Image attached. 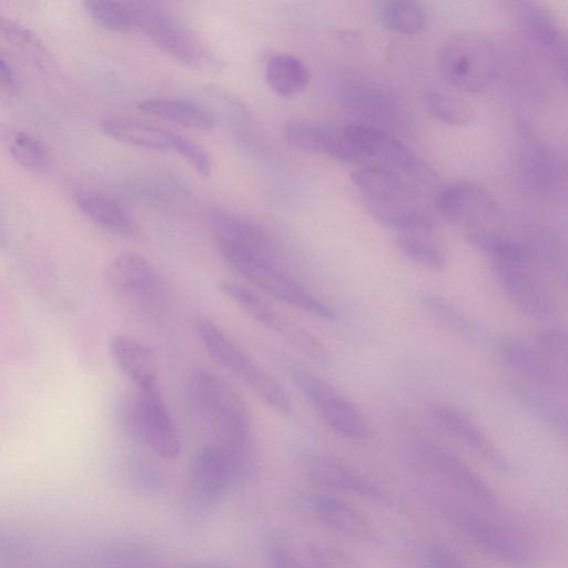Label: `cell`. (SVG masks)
Returning a JSON list of instances; mask_svg holds the SVG:
<instances>
[{
	"instance_id": "cell-1",
	"label": "cell",
	"mask_w": 568,
	"mask_h": 568,
	"mask_svg": "<svg viewBox=\"0 0 568 568\" xmlns=\"http://www.w3.org/2000/svg\"><path fill=\"white\" fill-rule=\"evenodd\" d=\"M186 398L194 416L213 435V443L243 469L252 473L254 457L250 415L232 386L209 371H196L187 381Z\"/></svg>"
},
{
	"instance_id": "cell-2",
	"label": "cell",
	"mask_w": 568,
	"mask_h": 568,
	"mask_svg": "<svg viewBox=\"0 0 568 568\" xmlns=\"http://www.w3.org/2000/svg\"><path fill=\"white\" fill-rule=\"evenodd\" d=\"M352 180L372 216L398 232L427 219V197L400 175L372 165H358Z\"/></svg>"
},
{
	"instance_id": "cell-3",
	"label": "cell",
	"mask_w": 568,
	"mask_h": 568,
	"mask_svg": "<svg viewBox=\"0 0 568 568\" xmlns=\"http://www.w3.org/2000/svg\"><path fill=\"white\" fill-rule=\"evenodd\" d=\"M444 519L475 548L506 568H537L529 541L508 525L456 501L442 500Z\"/></svg>"
},
{
	"instance_id": "cell-4",
	"label": "cell",
	"mask_w": 568,
	"mask_h": 568,
	"mask_svg": "<svg viewBox=\"0 0 568 568\" xmlns=\"http://www.w3.org/2000/svg\"><path fill=\"white\" fill-rule=\"evenodd\" d=\"M344 132L355 152L356 166L372 165L400 175L427 199L438 192L436 171L407 144L378 128L351 124Z\"/></svg>"
},
{
	"instance_id": "cell-5",
	"label": "cell",
	"mask_w": 568,
	"mask_h": 568,
	"mask_svg": "<svg viewBox=\"0 0 568 568\" xmlns=\"http://www.w3.org/2000/svg\"><path fill=\"white\" fill-rule=\"evenodd\" d=\"M122 429L163 459H174L181 450L180 437L165 405L160 385L138 388L118 410Z\"/></svg>"
},
{
	"instance_id": "cell-6",
	"label": "cell",
	"mask_w": 568,
	"mask_h": 568,
	"mask_svg": "<svg viewBox=\"0 0 568 568\" xmlns=\"http://www.w3.org/2000/svg\"><path fill=\"white\" fill-rule=\"evenodd\" d=\"M195 331L207 353L220 365L236 375L275 410L283 414L291 412V399L281 384L239 347L216 323L206 316H199Z\"/></svg>"
},
{
	"instance_id": "cell-7",
	"label": "cell",
	"mask_w": 568,
	"mask_h": 568,
	"mask_svg": "<svg viewBox=\"0 0 568 568\" xmlns=\"http://www.w3.org/2000/svg\"><path fill=\"white\" fill-rule=\"evenodd\" d=\"M217 251L232 270L276 300L321 320H336L335 311L282 271L276 258L230 247H217Z\"/></svg>"
},
{
	"instance_id": "cell-8",
	"label": "cell",
	"mask_w": 568,
	"mask_h": 568,
	"mask_svg": "<svg viewBox=\"0 0 568 568\" xmlns=\"http://www.w3.org/2000/svg\"><path fill=\"white\" fill-rule=\"evenodd\" d=\"M439 72L447 84L466 92L487 89L497 73V52L493 41L478 32H459L443 43Z\"/></svg>"
},
{
	"instance_id": "cell-9",
	"label": "cell",
	"mask_w": 568,
	"mask_h": 568,
	"mask_svg": "<svg viewBox=\"0 0 568 568\" xmlns=\"http://www.w3.org/2000/svg\"><path fill=\"white\" fill-rule=\"evenodd\" d=\"M139 32L176 61L199 71H217L222 61L190 27L154 1H142Z\"/></svg>"
},
{
	"instance_id": "cell-10",
	"label": "cell",
	"mask_w": 568,
	"mask_h": 568,
	"mask_svg": "<svg viewBox=\"0 0 568 568\" xmlns=\"http://www.w3.org/2000/svg\"><path fill=\"white\" fill-rule=\"evenodd\" d=\"M103 275L112 293L131 311L143 317L161 314L165 304L164 286L144 256L121 252L108 261Z\"/></svg>"
},
{
	"instance_id": "cell-11",
	"label": "cell",
	"mask_w": 568,
	"mask_h": 568,
	"mask_svg": "<svg viewBox=\"0 0 568 568\" xmlns=\"http://www.w3.org/2000/svg\"><path fill=\"white\" fill-rule=\"evenodd\" d=\"M241 481L233 458L219 445L203 446L192 458L185 480L184 504L193 519L205 518L220 505L227 488Z\"/></svg>"
},
{
	"instance_id": "cell-12",
	"label": "cell",
	"mask_w": 568,
	"mask_h": 568,
	"mask_svg": "<svg viewBox=\"0 0 568 568\" xmlns=\"http://www.w3.org/2000/svg\"><path fill=\"white\" fill-rule=\"evenodd\" d=\"M288 374L326 425L341 437L353 443H367L373 430L362 410L337 388L317 375L301 367H290Z\"/></svg>"
},
{
	"instance_id": "cell-13",
	"label": "cell",
	"mask_w": 568,
	"mask_h": 568,
	"mask_svg": "<svg viewBox=\"0 0 568 568\" xmlns=\"http://www.w3.org/2000/svg\"><path fill=\"white\" fill-rule=\"evenodd\" d=\"M302 468L307 479L327 491L339 493L387 505L389 494L369 476L352 464L326 454H308L303 458Z\"/></svg>"
},
{
	"instance_id": "cell-14",
	"label": "cell",
	"mask_w": 568,
	"mask_h": 568,
	"mask_svg": "<svg viewBox=\"0 0 568 568\" xmlns=\"http://www.w3.org/2000/svg\"><path fill=\"white\" fill-rule=\"evenodd\" d=\"M417 456L432 475L457 493L485 507H497L499 500L494 487L455 453L424 442L417 447Z\"/></svg>"
},
{
	"instance_id": "cell-15",
	"label": "cell",
	"mask_w": 568,
	"mask_h": 568,
	"mask_svg": "<svg viewBox=\"0 0 568 568\" xmlns=\"http://www.w3.org/2000/svg\"><path fill=\"white\" fill-rule=\"evenodd\" d=\"M220 291L264 327L283 335L314 361L324 363L328 357L325 346L306 329L278 313L254 291L236 282L223 281Z\"/></svg>"
},
{
	"instance_id": "cell-16",
	"label": "cell",
	"mask_w": 568,
	"mask_h": 568,
	"mask_svg": "<svg viewBox=\"0 0 568 568\" xmlns=\"http://www.w3.org/2000/svg\"><path fill=\"white\" fill-rule=\"evenodd\" d=\"M528 262H491V272L498 286L511 304L534 320H548L556 312V303L548 288L527 267Z\"/></svg>"
},
{
	"instance_id": "cell-17",
	"label": "cell",
	"mask_w": 568,
	"mask_h": 568,
	"mask_svg": "<svg viewBox=\"0 0 568 568\" xmlns=\"http://www.w3.org/2000/svg\"><path fill=\"white\" fill-rule=\"evenodd\" d=\"M435 202L446 221L465 226L466 232L490 229L498 213L494 197L484 187L468 182L439 189Z\"/></svg>"
},
{
	"instance_id": "cell-18",
	"label": "cell",
	"mask_w": 568,
	"mask_h": 568,
	"mask_svg": "<svg viewBox=\"0 0 568 568\" xmlns=\"http://www.w3.org/2000/svg\"><path fill=\"white\" fill-rule=\"evenodd\" d=\"M303 506L310 517L338 535L365 542L377 544L379 534L372 521L348 501L328 493L306 496Z\"/></svg>"
},
{
	"instance_id": "cell-19",
	"label": "cell",
	"mask_w": 568,
	"mask_h": 568,
	"mask_svg": "<svg viewBox=\"0 0 568 568\" xmlns=\"http://www.w3.org/2000/svg\"><path fill=\"white\" fill-rule=\"evenodd\" d=\"M429 416L437 427L476 453L493 469L501 474L510 471L504 454L466 413L450 404L433 403Z\"/></svg>"
},
{
	"instance_id": "cell-20",
	"label": "cell",
	"mask_w": 568,
	"mask_h": 568,
	"mask_svg": "<svg viewBox=\"0 0 568 568\" xmlns=\"http://www.w3.org/2000/svg\"><path fill=\"white\" fill-rule=\"evenodd\" d=\"M497 349L511 369L524 382L554 395L566 389V376L549 365L536 351L518 336L505 334L497 341Z\"/></svg>"
},
{
	"instance_id": "cell-21",
	"label": "cell",
	"mask_w": 568,
	"mask_h": 568,
	"mask_svg": "<svg viewBox=\"0 0 568 568\" xmlns=\"http://www.w3.org/2000/svg\"><path fill=\"white\" fill-rule=\"evenodd\" d=\"M210 219L216 247H230L276 258L271 235L256 222L219 209L211 212Z\"/></svg>"
},
{
	"instance_id": "cell-22",
	"label": "cell",
	"mask_w": 568,
	"mask_h": 568,
	"mask_svg": "<svg viewBox=\"0 0 568 568\" xmlns=\"http://www.w3.org/2000/svg\"><path fill=\"white\" fill-rule=\"evenodd\" d=\"M284 131L287 141L303 152L356 164L355 152L344 129L307 120H291L285 124Z\"/></svg>"
},
{
	"instance_id": "cell-23",
	"label": "cell",
	"mask_w": 568,
	"mask_h": 568,
	"mask_svg": "<svg viewBox=\"0 0 568 568\" xmlns=\"http://www.w3.org/2000/svg\"><path fill=\"white\" fill-rule=\"evenodd\" d=\"M101 131L120 143L150 151H173L178 134L151 122L131 116H106Z\"/></svg>"
},
{
	"instance_id": "cell-24",
	"label": "cell",
	"mask_w": 568,
	"mask_h": 568,
	"mask_svg": "<svg viewBox=\"0 0 568 568\" xmlns=\"http://www.w3.org/2000/svg\"><path fill=\"white\" fill-rule=\"evenodd\" d=\"M518 11L527 33L566 73V36L550 11L531 1L519 2Z\"/></svg>"
},
{
	"instance_id": "cell-25",
	"label": "cell",
	"mask_w": 568,
	"mask_h": 568,
	"mask_svg": "<svg viewBox=\"0 0 568 568\" xmlns=\"http://www.w3.org/2000/svg\"><path fill=\"white\" fill-rule=\"evenodd\" d=\"M109 348L118 368L136 388L159 385L154 355L142 342L125 334H118L111 338Z\"/></svg>"
},
{
	"instance_id": "cell-26",
	"label": "cell",
	"mask_w": 568,
	"mask_h": 568,
	"mask_svg": "<svg viewBox=\"0 0 568 568\" xmlns=\"http://www.w3.org/2000/svg\"><path fill=\"white\" fill-rule=\"evenodd\" d=\"M396 245L404 256L425 268L442 271L448 264L447 248L428 217L398 232Z\"/></svg>"
},
{
	"instance_id": "cell-27",
	"label": "cell",
	"mask_w": 568,
	"mask_h": 568,
	"mask_svg": "<svg viewBox=\"0 0 568 568\" xmlns=\"http://www.w3.org/2000/svg\"><path fill=\"white\" fill-rule=\"evenodd\" d=\"M75 202L82 214L108 231L132 235L139 231L136 221L114 199L91 189L80 190Z\"/></svg>"
},
{
	"instance_id": "cell-28",
	"label": "cell",
	"mask_w": 568,
	"mask_h": 568,
	"mask_svg": "<svg viewBox=\"0 0 568 568\" xmlns=\"http://www.w3.org/2000/svg\"><path fill=\"white\" fill-rule=\"evenodd\" d=\"M138 108L146 114L185 128L209 131L215 126L214 114L205 106L186 99L156 97L144 99Z\"/></svg>"
},
{
	"instance_id": "cell-29",
	"label": "cell",
	"mask_w": 568,
	"mask_h": 568,
	"mask_svg": "<svg viewBox=\"0 0 568 568\" xmlns=\"http://www.w3.org/2000/svg\"><path fill=\"white\" fill-rule=\"evenodd\" d=\"M0 150L24 169L42 172L50 165L45 144L32 133L0 120Z\"/></svg>"
},
{
	"instance_id": "cell-30",
	"label": "cell",
	"mask_w": 568,
	"mask_h": 568,
	"mask_svg": "<svg viewBox=\"0 0 568 568\" xmlns=\"http://www.w3.org/2000/svg\"><path fill=\"white\" fill-rule=\"evenodd\" d=\"M513 395L540 422L560 436L567 434V413L555 395L519 378L508 384Z\"/></svg>"
},
{
	"instance_id": "cell-31",
	"label": "cell",
	"mask_w": 568,
	"mask_h": 568,
	"mask_svg": "<svg viewBox=\"0 0 568 568\" xmlns=\"http://www.w3.org/2000/svg\"><path fill=\"white\" fill-rule=\"evenodd\" d=\"M270 89L283 98L294 97L304 91L310 82V71L297 57L288 53L271 55L264 68Z\"/></svg>"
},
{
	"instance_id": "cell-32",
	"label": "cell",
	"mask_w": 568,
	"mask_h": 568,
	"mask_svg": "<svg viewBox=\"0 0 568 568\" xmlns=\"http://www.w3.org/2000/svg\"><path fill=\"white\" fill-rule=\"evenodd\" d=\"M84 9L102 28L114 32H139L142 1L87 0Z\"/></svg>"
},
{
	"instance_id": "cell-33",
	"label": "cell",
	"mask_w": 568,
	"mask_h": 568,
	"mask_svg": "<svg viewBox=\"0 0 568 568\" xmlns=\"http://www.w3.org/2000/svg\"><path fill=\"white\" fill-rule=\"evenodd\" d=\"M382 20L386 28L400 34H416L427 24V11L423 4L409 0H393L384 3Z\"/></svg>"
},
{
	"instance_id": "cell-34",
	"label": "cell",
	"mask_w": 568,
	"mask_h": 568,
	"mask_svg": "<svg viewBox=\"0 0 568 568\" xmlns=\"http://www.w3.org/2000/svg\"><path fill=\"white\" fill-rule=\"evenodd\" d=\"M423 104L427 113L447 125H466L473 118L470 105L466 101L447 92L427 91L423 95Z\"/></svg>"
},
{
	"instance_id": "cell-35",
	"label": "cell",
	"mask_w": 568,
	"mask_h": 568,
	"mask_svg": "<svg viewBox=\"0 0 568 568\" xmlns=\"http://www.w3.org/2000/svg\"><path fill=\"white\" fill-rule=\"evenodd\" d=\"M423 305L433 316H435L440 323L445 324L449 329L468 337H471L475 334V325L465 314H463L447 300L434 294H426L423 297Z\"/></svg>"
},
{
	"instance_id": "cell-36",
	"label": "cell",
	"mask_w": 568,
	"mask_h": 568,
	"mask_svg": "<svg viewBox=\"0 0 568 568\" xmlns=\"http://www.w3.org/2000/svg\"><path fill=\"white\" fill-rule=\"evenodd\" d=\"M310 568H364L346 550L321 542H310L305 549Z\"/></svg>"
},
{
	"instance_id": "cell-37",
	"label": "cell",
	"mask_w": 568,
	"mask_h": 568,
	"mask_svg": "<svg viewBox=\"0 0 568 568\" xmlns=\"http://www.w3.org/2000/svg\"><path fill=\"white\" fill-rule=\"evenodd\" d=\"M535 348L549 365L566 376L567 334L564 329L541 331L537 335Z\"/></svg>"
},
{
	"instance_id": "cell-38",
	"label": "cell",
	"mask_w": 568,
	"mask_h": 568,
	"mask_svg": "<svg viewBox=\"0 0 568 568\" xmlns=\"http://www.w3.org/2000/svg\"><path fill=\"white\" fill-rule=\"evenodd\" d=\"M0 36L17 45L19 49L37 55L38 59H47L48 54L40 39L28 28L19 24L0 13Z\"/></svg>"
},
{
	"instance_id": "cell-39",
	"label": "cell",
	"mask_w": 568,
	"mask_h": 568,
	"mask_svg": "<svg viewBox=\"0 0 568 568\" xmlns=\"http://www.w3.org/2000/svg\"><path fill=\"white\" fill-rule=\"evenodd\" d=\"M173 151L183 156L201 175H211L213 170L211 155L197 142L178 134Z\"/></svg>"
},
{
	"instance_id": "cell-40",
	"label": "cell",
	"mask_w": 568,
	"mask_h": 568,
	"mask_svg": "<svg viewBox=\"0 0 568 568\" xmlns=\"http://www.w3.org/2000/svg\"><path fill=\"white\" fill-rule=\"evenodd\" d=\"M130 479L133 485L146 494H159L165 486L162 474L150 464L134 460L130 467Z\"/></svg>"
},
{
	"instance_id": "cell-41",
	"label": "cell",
	"mask_w": 568,
	"mask_h": 568,
	"mask_svg": "<svg viewBox=\"0 0 568 568\" xmlns=\"http://www.w3.org/2000/svg\"><path fill=\"white\" fill-rule=\"evenodd\" d=\"M427 568H473L458 554L440 544H430L424 550Z\"/></svg>"
},
{
	"instance_id": "cell-42",
	"label": "cell",
	"mask_w": 568,
	"mask_h": 568,
	"mask_svg": "<svg viewBox=\"0 0 568 568\" xmlns=\"http://www.w3.org/2000/svg\"><path fill=\"white\" fill-rule=\"evenodd\" d=\"M267 561L270 568H310L282 540H273L267 547Z\"/></svg>"
},
{
	"instance_id": "cell-43",
	"label": "cell",
	"mask_w": 568,
	"mask_h": 568,
	"mask_svg": "<svg viewBox=\"0 0 568 568\" xmlns=\"http://www.w3.org/2000/svg\"><path fill=\"white\" fill-rule=\"evenodd\" d=\"M18 89V78L11 65L0 55V90L13 92Z\"/></svg>"
},
{
	"instance_id": "cell-44",
	"label": "cell",
	"mask_w": 568,
	"mask_h": 568,
	"mask_svg": "<svg viewBox=\"0 0 568 568\" xmlns=\"http://www.w3.org/2000/svg\"><path fill=\"white\" fill-rule=\"evenodd\" d=\"M183 568H226L224 565L217 564V562H200L190 565L187 567Z\"/></svg>"
}]
</instances>
